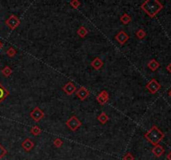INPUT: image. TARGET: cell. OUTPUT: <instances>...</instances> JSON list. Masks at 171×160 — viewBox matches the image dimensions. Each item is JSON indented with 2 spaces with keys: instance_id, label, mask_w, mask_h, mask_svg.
<instances>
[{
  "instance_id": "obj_1",
  "label": "cell",
  "mask_w": 171,
  "mask_h": 160,
  "mask_svg": "<svg viewBox=\"0 0 171 160\" xmlns=\"http://www.w3.org/2000/svg\"><path fill=\"white\" fill-rule=\"evenodd\" d=\"M140 8L149 17L155 18L163 9V4L158 0H146Z\"/></svg>"
},
{
  "instance_id": "obj_2",
  "label": "cell",
  "mask_w": 171,
  "mask_h": 160,
  "mask_svg": "<svg viewBox=\"0 0 171 160\" xmlns=\"http://www.w3.org/2000/svg\"><path fill=\"white\" fill-rule=\"evenodd\" d=\"M145 138L153 145H158L164 138V134L157 126L152 127L146 134H145Z\"/></svg>"
},
{
  "instance_id": "obj_3",
  "label": "cell",
  "mask_w": 171,
  "mask_h": 160,
  "mask_svg": "<svg viewBox=\"0 0 171 160\" xmlns=\"http://www.w3.org/2000/svg\"><path fill=\"white\" fill-rule=\"evenodd\" d=\"M67 127L72 130V131H76L79 127L82 126L81 121L77 118L76 116H72L70 118H69L66 122Z\"/></svg>"
},
{
  "instance_id": "obj_4",
  "label": "cell",
  "mask_w": 171,
  "mask_h": 160,
  "mask_svg": "<svg viewBox=\"0 0 171 160\" xmlns=\"http://www.w3.org/2000/svg\"><path fill=\"white\" fill-rule=\"evenodd\" d=\"M160 88H161L160 84L158 83V81L156 79H155V78L151 79L146 84V88L152 94H155V93H157L160 89Z\"/></svg>"
},
{
  "instance_id": "obj_5",
  "label": "cell",
  "mask_w": 171,
  "mask_h": 160,
  "mask_svg": "<svg viewBox=\"0 0 171 160\" xmlns=\"http://www.w3.org/2000/svg\"><path fill=\"white\" fill-rule=\"evenodd\" d=\"M5 24L12 29L14 30L18 26L20 25V20L15 15H11L8 19L5 21Z\"/></svg>"
},
{
  "instance_id": "obj_6",
  "label": "cell",
  "mask_w": 171,
  "mask_h": 160,
  "mask_svg": "<svg viewBox=\"0 0 171 160\" xmlns=\"http://www.w3.org/2000/svg\"><path fill=\"white\" fill-rule=\"evenodd\" d=\"M30 117L33 118L35 122H39V121H40L42 118H44V113L39 107H36L30 113Z\"/></svg>"
},
{
  "instance_id": "obj_7",
  "label": "cell",
  "mask_w": 171,
  "mask_h": 160,
  "mask_svg": "<svg viewBox=\"0 0 171 160\" xmlns=\"http://www.w3.org/2000/svg\"><path fill=\"white\" fill-rule=\"evenodd\" d=\"M114 38H115V40H117L119 42V44L123 45V44H124L125 43L129 40L130 37H129V35L126 34L124 30H121V31H119L118 34L115 35Z\"/></svg>"
},
{
  "instance_id": "obj_8",
  "label": "cell",
  "mask_w": 171,
  "mask_h": 160,
  "mask_svg": "<svg viewBox=\"0 0 171 160\" xmlns=\"http://www.w3.org/2000/svg\"><path fill=\"white\" fill-rule=\"evenodd\" d=\"M90 91H89L87 88H85L84 87H81V88L77 91V93H76L77 97H78L81 101L85 100V99L90 96Z\"/></svg>"
},
{
  "instance_id": "obj_9",
  "label": "cell",
  "mask_w": 171,
  "mask_h": 160,
  "mask_svg": "<svg viewBox=\"0 0 171 160\" xmlns=\"http://www.w3.org/2000/svg\"><path fill=\"white\" fill-rule=\"evenodd\" d=\"M96 99H97V101H98V103L99 104L104 105V104H105L106 103H107V101L109 100V93H108L107 91L104 90V91H102V92L97 96Z\"/></svg>"
},
{
  "instance_id": "obj_10",
  "label": "cell",
  "mask_w": 171,
  "mask_h": 160,
  "mask_svg": "<svg viewBox=\"0 0 171 160\" xmlns=\"http://www.w3.org/2000/svg\"><path fill=\"white\" fill-rule=\"evenodd\" d=\"M63 90L65 92L66 94L71 95L76 91V86L73 84L72 82H69L63 87Z\"/></svg>"
},
{
  "instance_id": "obj_11",
  "label": "cell",
  "mask_w": 171,
  "mask_h": 160,
  "mask_svg": "<svg viewBox=\"0 0 171 160\" xmlns=\"http://www.w3.org/2000/svg\"><path fill=\"white\" fill-rule=\"evenodd\" d=\"M22 147L25 151L29 152L33 149V148L34 147V143L30 138H26L22 143Z\"/></svg>"
},
{
  "instance_id": "obj_12",
  "label": "cell",
  "mask_w": 171,
  "mask_h": 160,
  "mask_svg": "<svg viewBox=\"0 0 171 160\" xmlns=\"http://www.w3.org/2000/svg\"><path fill=\"white\" fill-rule=\"evenodd\" d=\"M152 153H154V155H155V157L159 158V157H161L164 153V149L163 146L158 144V145H155V147L153 148Z\"/></svg>"
},
{
  "instance_id": "obj_13",
  "label": "cell",
  "mask_w": 171,
  "mask_h": 160,
  "mask_svg": "<svg viewBox=\"0 0 171 160\" xmlns=\"http://www.w3.org/2000/svg\"><path fill=\"white\" fill-rule=\"evenodd\" d=\"M103 65H104L103 61L100 59H98V58H95V59L92 61V63H91V66L94 68L95 70L100 69L101 68L103 67Z\"/></svg>"
},
{
  "instance_id": "obj_14",
  "label": "cell",
  "mask_w": 171,
  "mask_h": 160,
  "mask_svg": "<svg viewBox=\"0 0 171 160\" xmlns=\"http://www.w3.org/2000/svg\"><path fill=\"white\" fill-rule=\"evenodd\" d=\"M9 95V92L0 84V103Z\"/></svg>"
},
{
  "instance_id": "obj_15",
  "label": "cell",
  "mask_w": 171,
  "mask_h": 160,
  "mask_svg": "<svg viewBox=\"0 0 171 160\" xmlns=\"http://www.w3.org/2000/svg\"><path fill=\"white\" fill-rule=\"evenodd\" d=\"M148 67L152 71H156L159 68V63L157 60H155V59H151L148 63Z\"/></svg>"
},
{
  "instance_id": "obj_16",
  "label": "cell",
  "mask_w": 171,
  "mask_h": 160,
  "mask_svg": "<svg viewBox=\"0 0 171 160\" xmlns=\"http://www.w3.org/2000/svg\"><path fill=\"white\" fill-rule=\"evenodd\" d=\"M109 116L106 114L105 113H104V112L101 113L98 116V120L102 124H105L106 123L109 121Z\"/></svg>"
},
{
  "instance_id": "obj_17",
  "label": "cell",
  "mask_w": 171,
  "mask_h": 160,
  "mask_svg": "<svg viewBox=\"0 0 171 160\" xmlns=\"http://www.w3.org/2000/svg\"><path fill=\"white\" fill-rule=\"evenodd\" d=\"M131 20H132V18L128 14H124L122 16L120 17V21L122 22V24H128L129 23H130Z\"/></svg>"
},
{
  "instance_id": "obj_18",
  "label": "cell",
  "mask_w": 171,
  "mask_h": 160,
  "mask_svg": "<svg viewBox=\"0 0 171 160\" xmlns=\"http://www.w3.org/2000/svg\"><path fill=\"white\" fill-rule=\"evenodd\" d=\"M77 34L79 36V37H81V38H85V36L88 34V30L84 28V27H80L79 29H78V31H77Z\"/></svg>"
},
{
  "instance_id": "obj_19",
  "label": "cell",
  "mask_w": 171,
  "mask_h": 160,
  "mask_svg": "<svg viewBox=\"0 0 171 160\" xmlns=\"http://www.w3.org/2000/svg\"><path fill=\"white\" fill-rule=\"evenodd\" d=\"M30 132H31V134L33 135H34V136H38V135H39L41 133H42V129H41L39 126L34 125V126L32 127V128L30 129Z\"/></svg>"
},
{
  "instance_id": "obj_20",
  "label": "cell",
  "mask_w": 171,
  "mask_h": 160,
  "mask_svg": "<svg viewBox=\"0 0 171 160\" xmlns=\"http://www.w3.org/2000/svg\"><path fill=\"white\" fill-rule=\"evenodd\" d=\"M12 73H13L12 68L10 67H8V66H5V67L2 69V74L5 76V77H9V76L12 74Z\"/></svg>"
},
{
  "instance_id": "obj_21",
  "label": "cell",
  "mask_w": 171,
  "mask_h": 160,
  "mask_svg": "<svg viewBox=\"0 0 171 160\" xmlns=\"http://www.w3.org/2000/svg\"><path fill=\"white\" fill-rule=\"evenodd\" d=\"M6 53H7V55H8V57H10V58H13V57H14V56L16 55L17 52H16V50H15V49L13 48V47H10L8 50H7Z\"/></svg>"
},
{
  "instance_id": "obj_22",
  "label": "cell",
  "mask_w": 171,
  "mask_h": 160,
  "mask_svg": "<svg viewBox=\"0 0 171 160\" xmlns=\"http://www.w3.org/2000/svg\"><path fill=\"white\" fill-rule=\"evenodd\" d=\"M136 36H137V38H138L143 39L146 36V32L145 30H143V29H138V31L136 32Z\"/></svg>"
},
{
  "instance_id": "obj_23",
  "label": "cell",
  "mask_w": 171,
  "mask_h": 160,
  "mask_svg": "<svg viewBox=\"0 0 171 160\" xmlns=\"http://www.w3.org/2000/svg\"><path fill=\"white\" fill-rule=\"evenodd\" d=\"M7 153H8V151L4 149V147H3V145L0 144V159H1L2 158H3Z\"/></svg>"
},
{
  "instance_id": "obj_24",
  "label": "cell",
  "mask_w": 171,
  "mask_h": 160,
  "mask_svg": "<svg viewBox=\"0 0 171 160\" xmlns=\"http://www.w3.org/2000/svg\"><path fill=\"white\" fill-rule=\"evenodd\" d=\"M63 140H61L60 138H55L54 140V145L56 147V148H60L62 145H63Z\"/></svg>"
},
{
  "instance_id": "obj_25",
  "label": "cell",
  "mask_w": 171,
  "mask_h": 160,
  "mask_svg": "<svg viewBox=\"0 0 171 160\" xmlns=\"http://www.w3.org/2000/svg\"><path fill=\"white\" fill-rule=\"evenodd\" d=\"M80 4H81L80 2L78 1V0H73V1L70 2V5L73 7V9H78L80 6Z\"/></svg>"
},
{
  "instance_id": "obj_26",
  "label": "cell",
  "mask_w": 171,
  "mask_h": 160,
  "mask_svg": "<svg viewBox=\"0 0 171 160\" xmlns=\"http://www.w3.org/2000/svg\"><path fill=\"white\" fill-rule=\"evenodd\" d=\"M124 160H134V157L130 153H127L124 156Z\"/></svg>"
},
{
  "instance_id": "obj_27",
  "label": "cell",
  "mask_w": 171,
  "mask_h": 160,
  "mask_svg": "<svg viewBox=\"0 0 171 160\" xmlns=\"http://www.w3.org/2000/svg\"><path fill=\"white\" fill-rule=\"evenodd\" d=\"M166 69H167V71H168L169 73H170V74H171V63H169V64L167 65V67H166Z\"/></svg>"
},
{
  "instance_id": "obj_28",
  "label": "cell",
  "mask_w": 171,
  "mask_h": 160,
  "mask_svg": "<svg viewBox=\"0 0 171 160\" xmlns=\"http://www.w3.org/2000/svg\"><path fill=\"white\" fill-rule=\"evenodd\" d=\"M167 159L168 160H171V151L167 154Z\"/></svg>"
},
{
  "instance_id": "obj_29",
  "label": "cell",
  "mask_w": 171,
  "mask_h": 160,
  "mask_svg": "<svg viewBox=\"0 0 171 160\" xmlns=\"http://www.w3.org/2000/svg\"><path fill=\"white\" fill-rule=\"evenodd\" d=\"M2 47H3V43L0 41V49H2Z\"/></svg>"
},
{
  "instance_id": "obj_30",
  "label": "cell",
  "mask_w": 171,
  "mask_h": 160,
  "mask_svg": "<svg viewBox=\"0 0 171 160\" xmlns=\"http://www.w3.org/2000/svg\"><path fill=\"white\" fill-rule=\"evenodd\" d=\"M169 96H170V97L171 98V90L170 91V92H169Z\"/></svg>"
}]
</instances>
